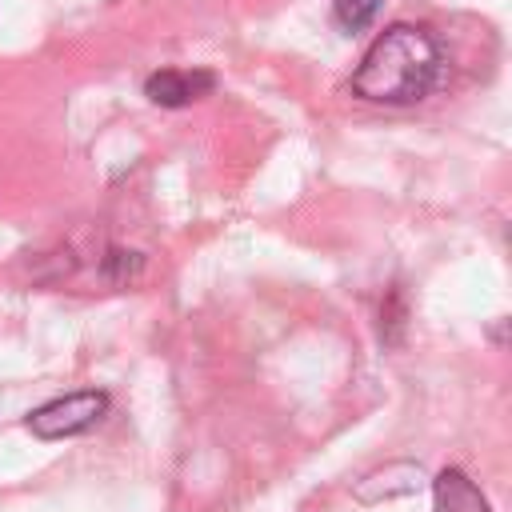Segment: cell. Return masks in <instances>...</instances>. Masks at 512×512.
<instances>
[{"label": "cell", "instance_id": "2", "mask_svg": "<svg viewBox=\"0 0 512 512\" xmlns=\"http://www.w3.org/2000/svg\"><path fill=\"white\" fill-rule=\"evenodd\" d=\"M104 412H108V396L104 392H72V396L40 404L28 416V428L40 440H64V436H80V432L96 428L104 420Z\"/></svg>", "mask_w": 512, "mask_h": 512}, {"label": "cell", "instance_id": "4", "mask_svg": "<svg viewBox=\"0 0 512 512\" xmlns=\"http://www.w3.org/2000/svg\"><path fill=\"white\" fill-rule=\"evenodd\" d=\"M432 496H436V512H492L484 492L460 468H444L432 484Z\"/></svg>", "mask_w": 512, "mask_h": 512}, {"label": "cell", "instance_id": "5", "mask_svg": "<svg viewBox=\"0 0 512 512\" xmlns=\"http://www.w3.org/2000/svg\"><path fill=\"white\" fill-rule=\"evenodd\" d=\"M384 0H332V20L344 28V32H360L376 20Z\"/></svg>", "mask_w": 512, "mask_h": 512}, {"label": "cell", "instance_id": "1", "mask_svg": "<svg viewBox=\"0 0 512 512\" xmlns=\"http://www.w3.org/2000/svg\"><path fill=\"white\" fill-rule=\"evenodd\" d=\"M440 44L416 24L384 28L352 72V92L372 104H416L440 80Z\"/></svg>", "mask_w": 512, "mask_h": 512}, {"label": "cell", "instance_id": "3", "mask_svg": "<svg viewBox=\"0 0 512 512\" xmlns=\"http://www.w3.org/2000/svg\"><path fill=\"white\" fill-rule=\"evenodd\" d=\"M216 88V76L204 68H160L144 80V96L160 108H184Z\"/></svg>", "mask_w": 512, "mask_h": 512}]
</instances>
